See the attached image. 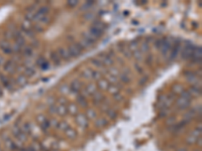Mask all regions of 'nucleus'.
<instances>
[{
  "instance_id": "15",
  "label": "nucleus",
  "mask_w": 202,
  "mask_h": 151,
  "mask_svg": "<svg viewBox=\"0 0 202 151\" xmlns=\"http://www.w3.org/2000/svg\"><path fill=\"white\" fill-rule=\"evenodd\" d=\"M66 134H67V136L69 137V138H72V139L75 138L76 135H77L76 131L73 130V129H71V128H68L67 130H66Z\"/></svg>"
},
{
  "instance_id": "14",
  "label": "nucleus",
  "mask_w": 202,
  "mask_h": 151,
  "mask_svg": "<svg viewBox=\"0 0 202 151\" xmlns=\"http://www.w3.org/2000/svg\"><path fill=\"white\" fill-rule=\"evenodd\" d=\"M67 110L69 111V114H71V115H76L77 112H78V109H77V106L76 105H73L71 104L69 107L67 108Z\"/></svg>"
},
{
  "instance_id": "8",
  "label": "nucleus",
  "mask_w": 202,
  "mask_h": 151,
  "mask_svg": "<svg viewBox=\"0 0 202 151\" xmlns=\"http://www.w3.org/2000/svg\"><path fill=\"white\" fill-rule=\"evenodd\" d=\"M59 57H60V59H63L65 60H69L72 57L70 52H69V50L65 49H59Z\"/></svg>"
},
{
  "instance_id": "13",
  "label": "nucleus",
  "mask_w": 202,
  "mask_h": 151,
  "mask_svg": "<svg viewBox=\"0 0 202 151\" xmlns=\"http://www.w3.org/2000/svg\"><path fill=\"white\" fill-rule=\"evenodd\" d=\"M98 86H99V88H101V90H107L109 87V83L105 80H100L98 82Z\"/></svg>"
},
{
  "instance_id": "34",
  "label": "nucleus",
  "mask_w": 202,
  "mask_h": 151,
  "mask_svg": "<svg viewBox=\"0 0 202 151\" xmlns=\"http://www.w3.org/2000/svg\"><path fill=\"white\" fill-rule=\"evenodd\" d=\"M134 55L135 57V59L137 60H143V52H139V50H137V52H134Z\"/></svg>"
},
{
  "instance_id": "28",
  "label": "nucleus",
  "mask_w": 202,
  "mask_h": 151,
  "mask_svg": "<svg viewBox=\"0 0 202 151\" xmlns=\"http://www.w3.org/2000/svg\"><path fill=\"white\" fill-rule=\"evenodd\" d=\"M107 90L110 93H112L113 95H115V94H117V93H118V88H116L115 85H112V86H110V85H109V87H108Z\"/></svg>"
},
{
  "instance_id": "44",
  "label": "nucleus",
  "mask_w": 202,
  "mask_h": 151,
  "mask_svg": "<svg viewBox=\"0 0 202 151\" xmlns=\"http://www.w3.org/2000/svg\"><path fill=\"white\" fill-rule=\"evenodd\" d=\"M41 68L42 69V70H48V69H49V63H48L47 62H45V63L41 66Z\"/></svg>"
},
{
  "instance_id": "7",
  "label": "nucleus",
  "mask_w": 202,
  "mask_h": 151,
  "mask_svg": "<svg viewBox=\"0 0 202 151\" xmlns=\"http://www.w3.org/2000/svg\"><path fill=\"white\" fill-rule=\"evenodd\" d=\"M191 57L193 59L194 62H196V63L199 62V63H200V60H201V49H200V47H199V49H193Z\"/></svg>"
},
{
  "instance_id": "52",
  "label": "nucleus",
  "mask_w": 202,
  "mask_h": 151,
  "mask_svg": "<svg viewBox=\"0 0 202 151\" xmlns=\"http://www.w3.org/2000/svg\"><path fill=\"white\" fill-rule=\"evenodd\" d=\"M90 16H92V15H91V14H86V16H85V18H86V19H90V18H91Z\"/></svg>"
},
{
  "instance_id": "2",
  "label": "nucleus",
  "mask_w": 202,
  "mask_h": 151,
  "mask_svg": "<svg viewBox=\"0 0 202 151\" xmlns=\"http://www.w3.org/2000/svg\"><path fill=\"white\" fill-rule=\"evenodd\" d=\"M176 105H177L178 109L185 110V109H187V108L190 106V101L189 100H186V99H184V98L181 97V98H179V99L177 100Z\"/></svg>"
},
{
  "instance_id": "17",
  "label": "nucleus",
  "mask_w": 202,
  "mask_h": 151,
  "mask_svg": "<svg viewBox=\"0 0 202 151\" xmlns=\"http://www.w3.org/2000/svg\"><path fill=\"white\" fill-rule=\"evenodd\" d=\"M49 11H50V9H49V7H48V6H42V7H39V9L38 10V13H39V14L42 15V16H45V14L49 13Z\"/></svg>"
},
{
  "instance_id": "12",
  "label": "nucleus",
  "mask_w": 202,
  "mask_h": 151,
  "mask_svg": "<svg viewBox=\"0 0 202 151\" xmlns=\"http://www.w3.org/2000/svg\"><path fill=\"white\" fill-rule=\"evenodd\" d=\"M67 112H68V110L65 105H60L57 107V114H59V115L65 116L66 114H67Z\"/></svg>"
},
{
  "instance_id": "21",
  "label": "nucleus",
  "mask_w": 202,
  "mask_h": 151,
  "mask_svg": "<svg viewBox=\"0 0 202 151\" xmlns=\"http://www.w3.org/2000/svg\"><path fill=\"white\" fill-rule=\"evenodd\" d=\"M51 55H52V60H54V63H56V65H59L60 62H61V59H60L59 55L56 54V52H52Z\"/></svg>"
},
{
  "instance_id": "51",
  "label": "nucleus",
  "mask_w": 202,
  "mask_h": 151,
  "mask_svg": "<svg viewBox=\"0 0 202 151\" xmlns=\"http://www.w3.org/2000/svg\"><path fill=\"white\" fill-rule=\"evenodd\" d=\"M147 80H148V77H145V79H143V80H140V85H143V84L146 83V81H147Z\"/></svg>"
},
{
  "instance_id": "35",
  "label": "nucleus",
  "mask_w": 202,
  "mask_h": 151,
  "mask_svg": "<svg viewBox=\"0 0 202 151\" xmlns=\"http://www.w3.org/2000/svg\"><path fill=\"white\" fill-rule=\"evenodd\" d=\"M107 115H108V117H109L110 119H114L116 117V112H115V111H113V110H108L107 111Z\"/></svg>"
},
{
  "instance_id": "36",
  "label": "nucleus",
  "mask_w": 202,
  "mask_h": 151,
  "mask_svg": "<svg viewBox=\"0 0 202 151\" xmlns=\"http://www.w3.org/2000/svg\"><path fill=\"white\" fill-rule=\"evenodd\" d=\"M173 89L175 90V92L176 93H182L183 92V87L181 85H175L174 87H173Z\"/></svg>"
},
{
  "instance_id": "39",
  "label": "nucleus",
  "mask_w": 202,
  "mask_h": 151,
  "mask_svg": "<svg viewBox=\"0 0 202 151\" xmlns=\"http://www.w3.org/2000/svg\"><path fill=\"white\" fill-rule=\"evenodd\" d=\"M57 107L58 106H56V105H51L50 106V113H53V114H57Z\"/></svg>"
},
{
  "instance_id": "53",
  "label": "nucleus",
  "mask_w": 202,
  "mask_h": 151,
  "mask_svg": "<svg viewBox=\"0 0 202 151\" xmlns=\"http://www.w3.org/2000/svg\"><path fill=\"white\" fill-rule=\"evenodd\" d=\"M177 151H187L186 148H180V149H178Z\"/></svg>"
},
{
  "instance_id": "38",
  "label": "nucleus",
  "mask_w": 202,
  "mask_h": 151,
  "mask_svg": "<svg viewBox=\"0 0 202 151\" xmlns=\"http://www.w3.org/2000/svg\"><path fill=\"white\" fill-rule=\"evenodd\" d=\"M25 55L26 57H30V55H33V49H31V47H26L25 49Z\"/></svg>"
},
{
  "instance_id": "25",
  "label": "nucleus",
  "mask_w": 202,
  "mask_h": 151,
  "mask_svg": "<svg viewBox=\"0 0 202 151\" xmlns=\"http://www.w3.org/2000/svg\"><path fill=\"white\" fill-rule=\"evenodd\" d=\"M91 62H92L93 65H94L95 67H97V68H102L103 67V63L101 62V60L94 59V60H92Z\"/></svg>"
},
{
  "instance_id": "18",
  "label": "nucleus",
  "mask_w": 202,
  "mask_h": 151,
  "mask_svg": "<svg viewBox=\"0 0 202 151\" xmlns=\"http://www.w3.org/2000/svg\"><path fill=\"white\" fill-rule=\"evenodd\" d=\"M103 63L107 66H112L113 65V60L111 59L110 55H104V57H103Z\"/></svg>"
},
{
  "instance_id": "46",
  "label": "nucleus",
  "mask_w": 202,
  "mask_h": 151,
  "mask_svg": "<svg viewBox=\"0 0 202 151\" xmlns=\"http://www.w3.org/2000/svg\"><path fill=\"white\" fill-rule=\"evenodd\" d=\"M174 123H175V117H172L171 119H169V120L167 121L168 125H171V124H174Z\"/></svg>"
},
{
  "instance_id": "20",
  "label": "nucleus",
  "mask_w": 202,
  "mask_h": 151,
  "mask_svg": "<svg viewBox=\"0 0 202 151\" xmlns=\"http://www.w3.org/2000/svg\"><path fill=\"white\" fill-rule=\"evenodd\" d=\"M77 102H78V104L82 106V107H86L87 106V103H86V100H85V98L83 96H79L77 98Z\"/></svg>"
},
{
  "instance_id": "50",
  "label": "nucleus",
  "mask_w": 202,
  "mask_h": 151,
  "mask_svg": "<svg viewBox=\"0 0 202 151\" xmlns=\"http://www.w3.org/2000/svg\"><path fill=\"white\" fill-rule=\"evenodd\" d=\"M143 52H147V50H148V49H149V47H148V46H147V43H143ZM140 52H142V50H140Z\"/></svg>"
},
{
  "instance_id": "1",
  "label": "nucleus",
  "mask_w": 202,
  "mask_h": 151,
  "mask_svg": "<svg viewBox=\"0 0 202 151\" xmlns=\"http://www.w3.org/2000/svg\"><path fill=\"white\" fill-rule=\"evenodd\" d=\"M68 50H69V52H70L71 57H79L82 52L81 46H79V44H76V43L71 44V46H69Z\"/></svg>"
},
{
  "instance_id": "37",
  "label": "nucleus",
  "mask_w": 202,
  "mask_h": 151,
  "mask_svg": "<svg viewBox=\"0 0 202 151\" xmlns=\"http://www.w3.org/2000/svg\"><path fill=\"white\" fill-rule=\"evenodd\" d=\"M25 74H26V76H28V77L33 76L34 75V70H33V69H31V68L26 69V70H25Z\"/></svg>"
},
{
  "instance_id": "29",
  "label": "nucleus",
  "mask_w": 202,
  "mask_h": 151,
  "mask_svg": "<svg viewBox=\"0 0 202 151\" xmlns=\"http://www.w3.org/2000/svg\"><path fill=\"white\" fill-rule=\"evenodd\" d=\"M93 100H94L95 103H99L101 102V100H102V98H101V94L100 93H95L94 94V98H93Z\"/></svg>"
},
{
  "instance_id": "11",
  "label": "nucleus",
  "mask_w": 202,
  "mask_h": 151,
  "mask_svg": "<svg viewBox=\"0 0 202 151\" xmlns=\"http://www.w3.org/2000/svg\"><path fill=\"white\" fill-rule=\"evenodd\" d=\"M85 92L88 95H94L95 93H96V86L93 84H89L88 86L86 87V89H85Z\"/></svg>"
},
{
  "instance_id": "43",
  "label": "nucleus",
  "mask_w": 202,
  "mask_h": 151,
  "mask_svg": "<svg viewBox=\"0 0 202 151\" xmlns=\"http://www.w3.org/2000/svg\"><path fill=\"white\" fill-rule=\"evenodd\" d=\"M77 4H78V1H75V0H72V1H69L68 2V5H69V6H71V7L76 6Z\"/></svg>"
},
{
  "instance_id": "40",
  "label": "nucleus",
  "mask_w": 202,
  "mask_h": 151,
  "mask_svg": "<svg viewBox=\"0 0 202 151\" xmlns=\"http://www.w3.org/2000/svg\"><path fill=\"white\" fill-rule=\"evenodd\" d=\"M129 49L131 50H137V42L134 41V42H131V44H129Z\"/></svg>"
},
{
  "instance_id": "55",
  "label": "nucleus",
  "mask_w": 202,
  "mask_h": 151,
  "mask_svg": "<svg viewBox=\"0 0 202 151\" xmlns=\"http://www.w3.org/2000/svg\"><path fill=\"white\" fill-rule=\"evenodd\" d=\"M0 151H1V150H0Z\"/></svg>"
},
{
  "instance_id": "4",
  "label": "nucleus",
  "mask_w": 202,
  "mask_h": 151,
  "mask_svg": "<svg viewBox=\"0 0 202 151\" xmlns=\"http://www.w3.org/2000/svg\"><path fill=\"white\" fill-rule=\"evenodd\" d=\"M15 68H16V66H15L14 62H12V60H7V62H5L3 66V69L6 73H13L15 71Z\"/></svg>"
},
{
  "instance_id": "48",
  "label": "nucleus",
  "mask_w": 202,
  "mask_h": 151,
  "mask_svg": "<svg viewBox=\"0 0 202 151\" xmlns=\"http://www.w3.org/2000/svg\"><path fill=\"white\" fill-rule=\"evenodd\" d=\"M156 46L159 47V49H161L162 47V41H157L156 42Z\"/></svg>"
},
{
  "instance_id": "22",
  "label": "nucleus",
  "mask_w": 202,
  "mask_h": 151,
  "mask_svg": "<svg viewBox=\"0 0 202 151\" xmlns=\"http://www.w3.org/2000/svg\"><path fill=\"white\" fill-rule=\"evenodd\" d=\"M86 117H88L89 119H93L96 117V113H95V111H93L92 109H88L87 110V113H86Z\"/></svg>"
},
{
  "instance_id": "47",
  "label": "nucleus",
  "mask_w": 202,
  "mask_h": 151,
  "mask_svg": "<svg viewBox=\"0 0 202 151\" xmlns=\"http://www.w3.org/2000/svg\"><path fill=\"white\" fill-rule=\"evenodd\" d=\"M41 21H42V22H45V23H49L50 19H49V18H48L47 16H44V17H42V19H41Z\"/></svg>"
},
{
  "instance_id": "27",
  "label": "nucleus",
  "mask_w": 202,
  "mask_h": 151,
  "mask_svg": "<svg viewBox=\"0 0 202 151\" xmlns=\"http://www.w3.org/2000/svg\"><path fill=\"white\" fill-rule=\"evenodd\" d=\"M106 124H107V121H106L105 119H99V120L96 121L95 125H96L97 127H102V126H105Z\"/></svg>"
},
{
  "instance_id": "41",
  "label": "nucleus",
  "mask_w": 202,
  "mask_h": 151,
  "mask_svg": "<svg viewBox=\"0 0 202 151\" xmlns=\"http://www.w3.org/2000/svg\"><path fill=\"white\" fill-rule=\"evenodd\" d=\"M197 140V137H194V136H189L188 137V139H187V142L188 143H190V144H192V143H194Z\"/></svg>"
},
{
  "instance_id": "19",
  "label": "nucleus",
  "mask_w": 202,
  "mask_h": 151,
  "mask_svg": "<svg viewBox=\"0 0 202 151\" xmlns=\"http://www.w3.org/2000/svg\"><path fill=\"white\" fill-rule=\"evenodd\" d=\"M15 39H16V42H15V44H16L17 46H19L20 49L25 44V39H23L22 36H18V38H16Z\"/></svg>"
},
{
  "instance_id": "33",
  "label": "nucleus",
  "mask_w": 202,
  "mask_h": 151,
  "mask_svg": "<svg viewBox=\"0 0 202 151\" xmlns=\"http://www.w3.org/2000/svg\"><path fill=\"white\" fill-rule=\"evenodd\" d=\"M109 71H110V76L117 77V76L119 75V71H118V70H117V69H115V68H111L110 70H109Z\"/></svg>"
},
{
  "instance_id": "3",
  "label": "nucleus",
  "mask_w": 202,
  "mask_h": 151,
  "mask_svg": "<svg viewBox=\"0 0 202 151\" xmlns=\"http://www.w3.org/2000/svg\"><path fill=\"white\" fill-rule=\"evenodd\" d=\"M76 122H77V124L81 127L88 126V120H87V117L84 115V114H79V115H77Z\"/></svg>"
},
{
  "instance_id": "54",
  "label": "nucleus",
  "mask_w": 202,
  "mask_h": 151,
  "mask_svg": "<svg viewBox=\"0 0 202 151\" xmlns=\"http://www.w3.org/2000/svg\"><path fill=\"white\" fill-rule=\"evenodd\" d=\"M0 95H1V89H0Z\"/></svg>"
},
{
  "instance_id": "5",
  "label": "nucleus",
  "mask_w": 202,
  "mask_h": 151,
  "mask_svg": "<svg viewBox=\"0 0 202 151\" xmlns=\"http://www.w3.org/2000/svg\"><path fill=\"white\" fill-rule=\"evenodd\" d=\"M0 49H1L2 52H4L5 54H11L12 52V49H11V47H10V44L7 41H3L0 42Z\"/></svg>"
},
{
  "instance_id": "6",
  "label": "nucleus",
  "mask_w": 202,
  "mask_h": 151,
  "mask_svg": "<svg viewBox=\"0 0 202 151\" xmlns=\"http://www.w3.org/2000/svg\"><path fill=\"white\" fill-rule=\"evenodd\" d=\"M82 88V84L79 81H73L70 86V91L73 93H78Z\"/></svg>"
},
{
  "instance_id": "49",
  "label": "nucleus",
  "mask_w": 202,
  "mask_h": 151,
  "mask_svg": "<svg viewBox=\"0 0 202 151\" xmlns=\"http://www.w3.org/2000/svg\"><path fill=\"white\" fill-rule=\"evenodd\" d=\"M5 63V60H4V57H2V55H0V66L1 65H4Z\"/></svg>"
},
{
  "instance_id": "31",
  "label": "nucleus",
  "mask_w": 202,
  "mask_h": 151,
  "mask_svg": "<svg viewBox=\"0 0 202 151\" xmlns=\"http://www.w3.org/2000/svg\"><path fill=\"white\" fill-rule=\"evenodd\" d=\"M120 79L123 83H129V82H131V79L127 77V74H122V75L120 76Z\"/></svg>"
},
{
  "instance_id": "23",
  "label": "nucleus",
  "mask_w": 202,
  "mask_h": 151,
  "mask_svg": "<svg viewBox=\"0 0 202 151\" xmlns=\"http://www.w3.org/2000/svg\"><path fill=\"white\" fill-rule=\"evenodd\" d=\"M181 97L184 98V99H186V100H189L190 101L191 98H192V95L190 94L189 91H183L181 93Z\"/></svg>"
},
{
  "instance_id": "9",
  "label": "nucleus",
  "mask_w": 202,
  "mask_h": 151,
  "mask_svg": "<svg viewBox=\"0 0 202 151\" xmlns=\"http://www.w3.org/2000/svg\"><path fill=\"white\" fill-rule=\"evenodd\" d=\"M192 52H193V47L190 46H187L184 49L182 50V57L183 59H189L192 55Z\"/></svg>"
},
{
  "instance_id": "45",
  "label": "nucleus",
  "mask_w": 202,
  "mask_h": 151,
  "mask_svg": "<svg viewBox=\"0 0 202 151\" xmlns=\"http://www.w3.org/2000/svg\"><path fill=\"white\" fill-rule=\"evenodd\" d=\"M44 63H45V59H44V57H39V59L36 60V63H38L39 66H42Z\"/></svg>"
},
{
  "instance_id": "30",
  "label": "nucleus",
  "mask_w": 202,
  "mask_h": 151,
  "mask_svg": "<svg viewBox=\"0 0 202 151\" xmlns=\"http://www.w3.org/2000/svg\"><path fill=\"white\" fill-rule=\"evenodd\" d=\"M100 77H101V73L96 71H92V79H94V80H99Z\"/></svg>"
},
{
  "instance_id": "32",
  "label": "nucleus",
  "mask_w": 202,
  "mask_h": 151,
  "mask_svg": "<svg viewBox=\"0 0 202 151\" xmlns=\"http://www.w3.org/2000/svg\"><path fill=\"white\" fill-rule=\"evenodd\" d=\"M58 127L61 128V130H67L68 129V124L66 123V122H61V123L58 124Z\"/></svg>"
},
{
  "instance_id": "16",
  "label": "nucleus",
  "mask_w": 202,
  "mask_h": 151,
  "mask_svg": "<svg viewBox=\"0 0 202 151\" xmlns=\"http://www.w3.org/2000/svg\"><path fill=\"white\" fill-rule=\"evenodd\" d=\"M17 83L20 85V86H25L27 83V80H26V77L23 76V75H20L19 77L17 78Z\"/></svg>"
},
{
  "instance_id": "26",
  "label": "nucleus",
  "mask_w": 202,
  "mask_h": 151,
  "mask_svg": "<svg viewBox=\"0 0 202 151\" xmlns=\"http://www.w3.org/2000/svg\"><path fill=\"white\" fill-rule=\"evenodd\" d=\"M189 93H190V94H191V93H193L194 95H200L201 91H200V88H198V87H195V86H193L192 88L190 89Z\"/></svg>"
},
{
  "instance_id": "42",
  "label": "nucleus",
  "mask_w": 202,
  "mask_h": 151,
  "mask_svg": "<svg viewBox=\"0 0 202 151\" xmlns=\"http://www.w3.org/2000/svg\"><path fill=\"white\" fill-rule=\"evenodd\" d=\"M36 120H38V121L39 122V123L42 124L44 121H46V117H45L44 115H39L38 117H36Z\"/></svg>"
},
{
  "instance_id": "24",
  "label": "nucleus",
  "mask_w": 202,
  "mask_h": 151,
  "mask_svg": "<svg viewBox=\"0 0 202 151\" xmlns=\"http://www.w3.org/2000/svg\"><path fill=\"white\" fill-rule=\"evenodd\" d=\"M0 79H1V81H2V84H3L5 87H7V88H8L9 85H10V82H9L8 79H7L6 77L2 76V75H0Z\"/></svg>"
},
{
  "instance_id": "10",
  "label": "nucleus",
  "mask_w": 202,
  "mask_h": 151,
  "mask_svg": "<svg viewBox=\"0 0 202 151\" xmlns=\"http://www.w3.org/2000/svg\"><path fill=\"white\" fill-rule=\"evenodd\" d=\"M90 34L93 36L94 35L95 38H99V36H101V34H102V30L100 29L99 27H97V26H92L91 28H90Z\"/></svg>"
}]
</instances>
